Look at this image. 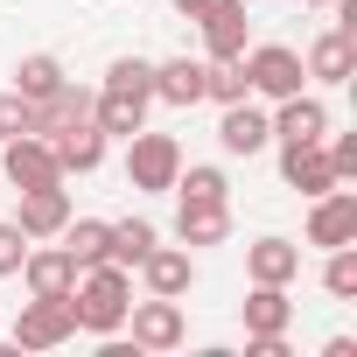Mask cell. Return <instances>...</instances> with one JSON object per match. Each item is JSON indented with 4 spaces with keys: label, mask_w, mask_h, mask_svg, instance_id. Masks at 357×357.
<instances>
[{
    "label": "cell",
    "mask_w": 357,
    "mask_h": 357,
    "mask_svg": "<svg viewBox=\"0 0 357 357\" xmlns=\"http://www.w3.org/2000/svg\"><path fill=\"white\" fill-rule=\"evenodd\" d=\"M0 175H8L15 190H50V183H63L56 147H50L43 133H15V140H0Z\"/></svg>",
    "instance_id": "52a82bcc"
},
{
    "label": "cell",
    "mask_w": 357,
    "mask_h": 357,
    "mask_svg": "<svg viewBox=\"0 0 357 357\" xmlns=\"http://www.w3.org/2000/svg\"><path fill=\"white\" fill-rule=\"evenodd\" d=\"M70 308H77V329L84 336H119L126 329V308H133V273L112 266V259L84 266L77 287H70Z\"/></svg>",
    "instance_id": "6da1fadb"
},
{
    "label": "cell",
    "mask_w": 357,
    "mask_h": 357,
    "mask_svg": "<svg viewBox=\"0 0 357 357\" xmlns=\"http://www.w3.org/2000/svg\"><path fill=\"white\" fill-rule=\"evenodd\" d=\"M204 56H168V63H154V98L161 105H175V112H190V105H204Z\"/></svg>",
    "instance_id": "ac0fdd59"
},
{
    "label": "cell",
    "mask_w": 357,
    "mask_h": 357,
    "mask_svg": "<svg viewBox=\"0 0 357 357\" xmlns=\"http://www.w3.org/2000/svg\"><path fill=\"white\" fill-rule=\"evenodd\" d=\"M56 245L77 259V273H84V266H98V259H105V218H77V211H70V225L56 231Z\"/></svg>",
    "instance_id": "cb8c5ba5"
},
{
    "label": "cell",
    "mask_w": 357,
    "mask_h": 357,
    "mask_svg": "<svg viewBox=\"0 0 357 357\" xmlns=\"http://www.w3.org/2000/svg\"><path fill=\"white\" fill-rule=\"evenodd\" d=\"M133 273H140L147 294H168V301H183V294L197 287V259H190V245H154Z\"/></svg>",
    "instance_id": "5bb4252c"
},
{
    "label": "cell",
    "mask_w": 357,
    "mask_h": 357,
    "mask_svg": "<svg viewBox=\"0 0 357 357\" xmlns=\"http://www.w3.org/2000/svg\"><path fill=\"white\" fill-rule=\"evenodd\" d=\"M231 238V197H175V245H225Z\"/></svg>",
    "instance_id": "9c48e42d"
},
{
    "label": "cell",
    "mask_w": 357,
    "mask_h": 357,
    "mask_svg": "<svg viewBox=\"0 0 357 357\" xmlns=\"http://www.w3.org/2000/svg\"><path fill=\"white\" fill-rule=\"evenodd\" d=\"M43 140L56 147V168H63V175H91V168L105 161V147H112L98 119H70V126H56V133H43Z\"/></svg>",
    "instance_id": "4fadbf2b"
},
{
    "label": "cell",
    "mask_w": 357,
    "mask_h": 357,
    "mask_svg": "<svg viewBox=\"0 0 357 357\" xmlns=\"http://www.w3.org/2000/svg\"><path fill=\"white\" fill-rule=\"evenodd\" d=\"M77 336V308L56 301V294H29L22 315H15V350H56Z\"/></svg>",
    "instance_id": "5b68a950"
},
{
    "label": "cell",
    "mask_w": 357,
    "mask_h": 357,
    "mask_svg": "<svg viewBox=\"0 0 357 357\" xmlns=\"http://www.w3.org/2000/svg\"><path fill=\"white\" fill-rule=\"evenodd\" d=\"M280 183H287L294 197H322V190H336L329 147H322V140H308V147H280Z\"/></svg>",
    "instance_id": "2e32d148"
},
{
    "label": "cell",
    "mask_w": 357,
    "mask_h": 357,
    "mask_svg": "<svg viewBox=\"0 0 357 357\" xmlns=\"http://www.w3.org/2000/svg\"><path fill=\"white\" fill-rule=\"evenodd\" d=\"M218 147L225 154H266L273 147V126H266V105H252V98H231L225 105V119H218Z\"/></svg>",
    "instance_id": "7c38bea8"
},
{
    "label": "cell",
    "mask_w": 357,
    "mask_h": 357,
    "mask_svg": "<svg viewBox=\"0 0 357 357\" xmlns=\"http://www.w3.org/2000/svg\"><path fill=\"white\" fill-rule=\"evenodd\" d=\"M105 84H112V91L154 98V63H147V56H112V63H105Z\"/></svg>",
    "instance_id": "4316f807"
},
{
    "label": "cell",
    "mask_w": 357,
    "mask_h": 357,
    "mask_svg": "<svg viewBox=\"0 0 357 357\" xmlns=\"http://www.w3.org/2000/svg\"><path fill=\"white\" fill-rule=\"evenodd\" d=\"M190 22H197V36H204V63L245 56V43H252V15H245V0H204Z\"/></svg>",
    "instance_id": "277c9868"
},
{
    "label": "cell",
    "mask_w": 357,
    "mask_h": 357,
    "mask_svg": "<svg viewBox=\"0 0 357 357\" xmlns=\"http://www.w3.org/2000/svg\"><path fill=\"white\" fill-rule=\"evenodd\" d=\"M147 105H154V98H140V91H112V84H98V91H91V119L105 126V140L140 133V126H147Z\"/></svg>",
    "instance_id": "d6986e66"
},
{
    "label": "cell",
    "mask_w": 357,
    "mask_h": 357,
    "mask_svg": "<svg viewBox=\"0 0 357 357\" xmlns=\"http://www.w3.org/2000/svg\"><path fill=\"white\" fill-rule=\"evenodd\" d=\"M126 329H133V350H183V343H190L183 301H168V294L133 301V308H126Z\"/></svg>",
    "instance_id": "8992f818"
},
{
    "label": "cell",
    "mask_w": 357,
    "mask_h": 357,
    "mask_svg": "<svg viewBox=\"0 0 357 357\" xmlns=\"http://www.w3.org/2000/svg\"><path fill=\"white\" fill-rule=\"evenodd\" d=\"M29 245H36V238H29V231H22L15 218H0V280H15V273H22Z\"/></svg>",
    "instance_id": "f546056e"
},
{
    "label": "cell",
    "mask_w": 357,
    "mask_h": 357,
    "mask_svg": "<svg viewBox=\"0 0 357 357\" xmlns=\"http://www.w3.org/2000/svg\"><path fill=\"white\" fill-rule=\"evenodd\" d=\"M245 336H287L294 329V301H287V287H266V280H252V294H245Z\"/></svg>",
    "instance_id": "44dd1931"
},
{
    "label": "cell",
    "mask_w": 357,
    "mask_h": 357,
    "mask_svg": "<svg viewBox=\"0 0 357 357\" xmlns=\"http://www.w3.org/2000/svg\"><path fill=\"white\" fill-rule=\"evenodd\" d=\"M245 91L252 98H287V91H301L308 84V70H301V50H287V43H245Z\"/></svg>",
    "instance_id": "3957f363"
},
{
    "label": "cell",
    "mask_w": 357,
    "mask_h": 357,
    "mask_svg": "<svg viewBox=\"0 0 357 357\" xmlns=\"http://www.w3.org/2000/svg\"><path fill=\"white\" fill-rule=\"evenodd\" d=\"M175 197H231V175L218 161H183V175H175Z\"/></svg>",
    "instance_id": "d4e9b609"
},
{
    "label": "cell",
    "mask_w": 357,
    "mask_h": 357,
    "mask_svg": "<svg viewBox=\"0 0 357 357\" xmlns=\"http://www.w3.org/2000/svg\"><path fill=\"white\" fill-rule=\"evenodd\" d=\"M70 84V70H63V56H50V50H29L22 63H15V91L22 98H50V91H63Z\"/></svg>",
    "instance_id": "603a6c76"
},
{
    "label": "cell",
    "mask_w": 357,
    "mask_h": 357,
    "mask_svg": "<svg viewBox=\"0 0 357 357\" xmlns=\"http://www.w3.org/2000/svg\"><path fill=\"white\" fill-rule=\"evenodd\" d=\"M322 287H329L336 301H357V245H329V259H322Z\"/></svg>",
    "instance_id": "484cf974"
},
{
    "label": "cell",
    "mask_w": 357,
    "mask_h": 357,
    "mask_svg": "<svg viewBox=\"0 0 357 357\" xmlns=\"http://www.w3.org/2000/svg\"><path fill=\"white\" fill-rule=\"evenodd\" d=\"M15 225H22L29 238H56V231L70 225V190H63V183H50V190H22Z\"/></svg>",
    "instance_id": "ffe728a7"
},
{
    "label": "cell",
    "mask_w": 357,
    "mask_h": 357,
    "mask_svg": "<svg viewBox=\"0 0 357 357\" xmlns=\"http://www.w3.org/2000/svg\"><path fill=\"white\" fill-rule=\"evenodd\" d=\"M245 357H294L287 336H245Z\"/></svg>",
    "instance_id": "4dcf8cb0"
},
{
    "label": "cell",
    "mask_w": 357,
    "mask_h": 357,
    "mask_svg": "<svg viewBox=\"0 0 357 357\" xmlns=\"http://www.w3.org/2000/svg\"><path fill=\"white\" fill-rule=\"evenodd\" d=\"M154 245H161V231H154L147 218H119V225H105V259H112V266H126V273H133Z\"/></svg>",
    "instance_id": "7402d4cb"
},
{
    "label": "cell",
    "mask_w": 357,
    "mask_h": 357,
    "mask_svg": "<svg viewBox=\"0 0 357 357\" xmlns=\"http://www.w3.org/2000/svg\"><path fill=\"white\" fill-rule=\"evenodd\" d=\"M266 126H273V140H280V147H308V140H322V133H329V105H322L315 91H287V98H273Z\"/></svg>",
    "instance_id": "30bf717a"
},
{
    "label": "cell",
    "mask_w": 357,
    "mask_h": 357,
    "mask_svg": "<svg viewBox=\"0 0 357 357\" xmlns=\"http://www.w3.org/2000/svg\"><path fill=\"white\" fill-rule=\"evenodd\" d=\"M245 280L294 287V280H301V245H294V238H252V245H245Z\"/></svg>",
    "instance_id": "e0dca14e"
},
{
    "label": "cell",
    "mask_w": 357,
    "mask_h": 357,
    "mask_svg": "<svg viewBox=\"0 0 357 357\" xmlns=\"http://www.w3.org/2000/svg\"><path fill=\"white\" fill-rule=\"evenodd\" d=\"M308 245H357V190L350 183H336V190H322V197H308V231H301Z\"/></svg>",
    "instance_id": "ba28073f"
},
{
    "label": "cell",
    "mask_w": 357,
    "mask_h": 357,
    "mask_svg": "<svg viewBox=\"0 0 357 357\" xmlns=\"http://www.w3.org/2000/svg\"><path fill=\"white\" fill-rule=\"evenodd\" d=\"M22 280H29V294H56V301H70V287H77V259H70L63 245L36 238L29 259H22Z\"/></svg>",
    "instance_id": "9a60e30c"
},
{
    "label": "cell",
    "mask_w": 357,
    "mask_h": 357,
    "mask_svg": "<svg viewBox=\"0 0 357 357\" xmlns=\"http://www.w3.org/2000/svg\"><path fill=\"white\" fill-rule=\"evenodd\" d=\"M175 175H183V140L175 133H126V183L140 197H168L175 190Z\"/></svg>",
    "instance_id": "7a4b0ae2"
},
{
    "label": "cell",
    "mask_w": 357,
    "mask_h": 357,
    "mask_svg": "<svg viewBox=\"0 0 357 357\" xmlns=\"http://www.w3.org/2000/svg\"><path fill=\"white\" fill-rule=\"evenodd\" d=\"M168 8H175V15H183V22H190V15H197V8H204V0H168Z\"/></svg>",
    "instance_id": "1f68e13d"
},
{
    "label": "cell",
    "mask_w": 357,
    "mask_h": 357,
    "mask_svg": "<svg viewBox=\"0 0 357 357\" xmlns=\"http://www.w3.org/2000/svg\"><path fill=\"white\" fill-rule=\"evenodd\" d=\"M301 8H336V0H301Z\"/></svg>",
    "instance_id": "d6a6232c"
},
{
    "label": "cell",
    "mask_w": 357,
    "mask_h": 357,
    "mask_svg": "<svg viewBox=\"0 0 357 357\" xmlns=\"http://www.w3.org/2000/svg\"><path fill=\"white\" fill-rule=\"evenodd\" d=\"M15 133H36V98H22L8 84V91H0V140H15Z\"/></svg>",
    "instance_id": "f1b7e54d"
},
{
    "label": "cell",
    "mask_w": 357,
    "mask_h": 357,
    "mask_svg": "<svg viewBox=\"0 0 357 357\" xmlns=\"http://www.w3.org/2000/svg\"><path fill=\"white\" fill-rule=\"evenodd\" d=\"M301 70H308L315 84H329V91H336V84H350V77H357V36L322 29V36L301 50Z\"/></svg>",
    "instance_id": "8fae6325"
},
{
    "label": "cell",
    "mask_w": 357,
    "mask_h": 357,
    "mask_svg": "<svg viewBox=\"0 0 357 357\" xmlns=\"http://www.w3.org/2000/svg\"><path fill=\"white\" fill-rule=\"evenodd\" d=\"M204 98H218V105H231V98H252V91H245V63H238V56L211 63V70H204Z\"/></svg>",
    "instance_id": "83f0119b"
}]
</instances>
